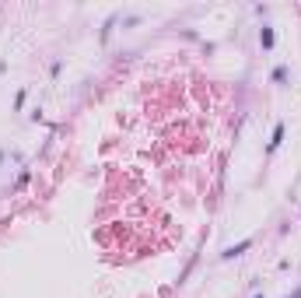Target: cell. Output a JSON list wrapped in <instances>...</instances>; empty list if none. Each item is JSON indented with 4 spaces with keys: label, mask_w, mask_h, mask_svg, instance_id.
I'll list each match as a JSON object with an SVG mask.
<instances>
[{
    "label": "cell",
    "mask_w": 301,
    "mask_h": 298,
    "mask_svg": "<svg viewBox=\"0 0 301 298\" xmlns=\"http://www.w3.org/2000/svg\"><path fill=\"white\" fill-rule=\"evenodd\" d=\"M249 246H252V239H242L238 246H228V249H224V253H221V259H235V256H242Z\"/></svg>",
    "instance_id": "1"
},
{
    "label": "cell",
    "mask_w": 301,
    "mask_h": 298,
    "mask_svg": "<svg viewBox=\"0 0 301 298\" xmlns=\"http://www.w3.org/2000/svg\"><path fill=\"white\" fill-rule=\"evenodd\" d=\"M273 43H277L273 28H270V25H263V28H259V46H263V49H273Z\"/></svg>",
    "instance_id": "2"
},
{
    "label": "cell",
    "mask_w": 301,
    "mask_h": 298,
    "mask_svg": "<svg viewBox=\"0 0 301 298\" xmlns=\"http://www.w3.org/2000/svg\"><path fill=\"white\" fill-rule=\"evenodd\" d=\"M280 140H284V123H277V127H273V137H270V144H266V151H270V155L280 147Z\"/></svg>",
    "instance_id": "3"
},
{
    "label": "cell",
    "mask_w": 301,
    "mask_h": 298,
    "mask_svg": "<svg viewBox=\"0 0 301 298\" xmlns=\"http://www.w3.org/2000/svg\"><path fill=\"white\" fill-rule=\"evenodd\" d=\"M273 81H277V85L287 81V67H277V70H273Z\"/></svg>",
    "instance_id": "4"
},
{
    "label": "cell",
    "mask_w": 301,
    "mask_h": 298,
    "mask_svg": "<svg viewBox=\"0 0 301 298\" xmlns=\"http://www.w3.org/2000/svg\"><path fill=\"white\" fill-rule=\"evenodd\" d=\"M287 298H301V288H298V291H294V295H287Z\"/></svg>",
    "instance_id": "5"
},
{
    "label": "cell",
    "mask_w": 301,
    "mask_h": 298,
    "mask_svg": "<svg viewBox=\"0 0 301 298\" xmlns=\"http://www.w3.org/2000/svg\"><path fill=\"white\" fill-rule=\"evenodd\" d=\"M256 298H263V295H256Z\"/></svg>",
    "instance_id": "6"
}]
</instances>
